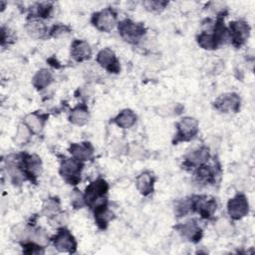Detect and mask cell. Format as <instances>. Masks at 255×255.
I'll return each instance as SVG.
<instances>
[{"mask_svg":"<svg viewBox=\"0 0 255 255\" xmlns=\"http://www.w3.org/2000/svg\"><path fill=\"white\" fill-rule=\"evenodd\" d=\"M214 108L221 113H236L240 109V98L234 93L220 95L213 103Z\"/></svg>","mask_w":255,"mask_h":255,"instance_id":"30bf717a","label":"cell"},{"mask_svg":"<svg viewBox=\"0 0 255 255\" xmlns=\"http://www.w3.org/2000/svg\"><path fill=\"white\" fill-rule=\"evenodd\" d=\"M215 228L217 230L218 233L222 234V235H228L232 232V225L230 224L229 221H227L226 219L224 218H221L219 219L217 222H216V225H215Z\"/></svg>","mask_w":255,"mask_h":255,"instance_id":"4dcf8cb0","label":"cell"},{"mask_svg":"<svg viewBox=\"0 0 255 255\" xmlns=\"http://www.w3.org/2000/svg\"><path fill=\"white\" fill-rule=\"evenodd\" d=\"M93 25L102 32H110L117 25V13L112 8L96 12L92 16Z\"/></svg>","mask_w":255,"mask_h":255,"instance_id":"277c9868","label":"cell"},{"mask_svg":"<svg viewBox=\"0 0 255 255\" xmlns=\"http://www.w3.org/2000/svg\"><path fill=\"white\" fill-rule=\"evenodd\" d=\"M20 163L26 179H30L31 181L36 182L37 177L42 171L41 158L36 154L23 153L21 154Z\"/></svg>","mask_w":255,"mask_h":255,"instance_id":"8992f818","label":"cell"},{"mask_svg":"<svg viewBox=\"0 0 255 255\" xmlns=\"http://www.w3.org/2000/svg\"><path fill=\"white\" fill-rule=\"evenodd\" d=\"M90 118L89 110L85 104L76 106L69 115V121L76 126H84L88 123Z\"/></svg>","mask_w":255,"mask_h":255,"instance_id":"d6986e66","label":"cell"},{"mask_svg":"<svg viewBox=\"0 0 255 255\" xmlns=\"http://www.w3.org/2000/svg\"><path fill=\"white\" fill-rule=\"evenodd\" d=\"M70 153L80 161L90 160L94 154V148L90 142H74L69 147Z\"/></svg>","mask_w":255,"mask_h":255,"instance_id":"5bb4252c","label":"cell"},{"mask_svg":"<svg viewBox=\"0 0 255 255\" xmlns=\"http://www.w3.org/2000/svg\"><path fill=\"white\" fill-rule=\"evenodd\" d=\"M83 166V161H80L75 157L65 158L60 165V174L69 184H77L81 179Z\"/></svg>","mask_w":255,"mask_h":255,"instance_id":"3957f363","label":"cell"},{"mask_svg":"<svg viewBox=\"0 0 255 255\" xmlns=\"http://www.w3.org/2000/svg\"><path fill=\"white\" fill-rule=\"evenodd\" d=\"M23 252L27 254H43V246L31 241L29 243L23 244Z\"/></svg>","mask_w":255,"mask_h":255,"instance_id":"d6a6232c","label":"cell"},{"mask_svg":"<svg viewBox=\"0 0 255 255\" xmlns=\"http://www.w3.org/2000/svg\"><path fill=\"white\" fill-rule=\"evenodd\" d=\"M69 33H70V28L68 26L62 25V24H58V25L53 26L51 31H50V34L53 37H60V36H63V35L69 34Z\"/></svg>","mask_w":255,"mask_h":255,"instance_id":"d590c367","label":"cell"},{"mask_svg":"<svg viewBox=\"0 0 255 255\" xmlns=\"http://www.w3.org/2000/svg\"><path fill=\"white\" fill-rule=\"evenodd\" d=\"M113 122L122 128H129L136 122V115L129 109L123 110L114 120Z\"/></svg>","mask_w":255,"mask_h":255,"instance_id":"7402d4cb","label":"cell"},{"mask_svg":"<svg viewBox=\"0 0 255 255\" xmlns=\"http://www.w3.org/2000/svg\"><path fill=\"white\" fill-rule=\"evenodd\" d=\"M198 45L204 50H214L218 47L212 34L208 32H202L197 36Z\"/></svg>","mask_w":255,"mask_h":255,"instance_id":"4316f807","label":"cell"},{"mask_svg":"<svg viewBox=\"0 0 255 255\" xmlns=\"http://www.w3.org/2000/svg\"><path fill=\"white\" fill-rule=\"evenodd\" d=\"M190 199L191 209L198 212L203 218H209L216 210V202L213 198L207 199L205 196H194Z\"/></svg>","mask_w":255,"mask_h":255,"instance_id":"7c38bea8","label":"cell"},{"mask_svg":"<svg viewBox=\"0 0 255 255\" xmlns=\"http://www.w3.org/2000/svg\"><path fill=\"white\" fill-rule=\"evenodd\" d=\"M52 80V73L47 69H41L34 75L32 84L38 91H41L47 88L51 84Z\"/></svg>","mask_w":255,"mask_h":255,"instance_id":"603a6c76","label":"cell"},{"mask_svg":"<svg viewBox=\"0 0 255 255\" xmlns=\"http://www.w3.org/2000/svg\"><path fill=\"white\" fill-rule=\"evenodd\" d=\"M191 210V199L180 201L175 207V213L177 216H183Z\"/></svg>","mask_w":255,"mask_h":255,"instance_id":"e575fe53","label":"cell"},{"mask_svg":"<svg viewBox=\"0 0 255 255\" xmlns=\"http://www.w3.org/2000/svg\"><path fill=\"white\" fill-rule=\"evenodd\" d=\"M167 4H168V2L161 1V0L142 2V5L145 7V9L150 12H160L167 6Z\"/></svg>","mask_w":255,"mask_h":255,"instance_id":"f546056e","label":"cell"},{"mask_svg":"<svg viewBox=\"0 0 255 255\" xmlns=\"http://www.w3.org/2000/svg\"><path fill=\"white\" fill-rule=\"evenodd\" d=\"M175 228L182 237L193 242L199 241L202 235V230L193 219L186 221L183 224H179Z\"/></svg>","mask_w":255,"mask_h":255,"instance_id":"4fadbf2b","label":"cell"},{"mask_svg":"<svg viewBox=\"0 0 255 255\" xmlns=\"http://www.w3.org/2000/svg\"><path fill=\"white\" fill-rule=\"evenodd\" d=\"M154 181L155 178L151 172L143 171L136 177V188L142 195L146 196L153 191Z\"/></svg>","mask_w":255,"mask_h":255,"instance_id":"ac0fdd59","label":"cell"},{"mask_svg":"<svg viewBox=\"0 0 255 255\" xmlns=\"http://www.w3.org/2000/svg\"><path fill=\"white\" fill-rule=\"evenodd\" d=\"M97 62L102 68L107 70L109 73L118 74L121 70L120 63L115 53L109 48H105L98 53Z\"/></svg>","mask_w":255,"mask_h":255,"instance_id":"8fae6325","label":"cell"},{"mask_svg":"<svg viewBox=\"0 0 255 255\" xmlns=\"http://www.w3.org/2000/svg\"><path fill=\"white\" fill-rule=\"evenodd\" d=\"M29 240L44 247L48 244L49 237H48L47 232L43 228H31Z\"/></svg>","mask_w":255,"mask_h":255,"instance_id":"83f0119b","label":"cell"},{"mask_svg":"<svg viewBox=\"0 0 255 255\" xmlns=\"http://www.w3.org/2000/svg\"><path fill=\"white\" fill-rule=\"evenodd\" d=\"M53 10L52 2H40L36 3L33 7L30 8L29 18H48Z\"/></svg>","mask_w":255,"mask_h":255,"instance_id":"d4e9b609","label":"cell"},{"mask_svg":"<svg viewBox=\"0 0 255 255\" xmlns=\"http://www.w3.org/2000/svg\"><path fill=\"white\" fill-rule=\"evenodd\" d=\"M25 28L28 35L33 39H42L48 34L46 25L39 18H29Z\"/></svg>","mask_w":255,"mask_h":255,"instance_id":"e0dca14e","label":"cell"},{"mask_svg":"<svg viewBox=\"0 0 255 255\" xmlns=\"http://www.w3.org/2000/svg\"><path fill=\"white\" fill-rule=\"evenodd\" d=\"M209 150L205 146H201L195 150H192L185 156L184 166L188 167H198L201 164H204L209 158Z\"/></svg>","mask_w":255,"mask_h":255,"instance_id":"9a60e30c","label":"cell"},{"mask_svg":"<svg viewBox=\"0 0 255 255\" xmlns=\"http://www.w3.org/2000/svg\"><path fill=\"white\" fill-rule=\"evenodd\" d=\"M109 185L103 178H98L91 182L84 193L85 202L88 206L93 208L98 203L106 200V194L108 192Z\"/></svg>","mask_w":255,"mask_h":255,"instance_id":"6da1fadb","label":"cell"},{"mask_svg":"<svg viewBox=\"0 0 255 255\" xmlns=\"http://www.w3.org/2000/svg\"><path fill=\"white\" fill-rule=\"evenodd\" d=\"M177 132L173 140L174 144L179 141H187L192 139L198 131V123L191 117L182 118L176 125Z\"/></svg>","mask_w":255,"mask_h":255,"instance_id":"5b68a950","label":"cell"},{"mask_svg":"<svg viewBox=\"0 0 255 255\" xmlns=\"http://www.w3.org/2000/svg\"><path fill=\"white\" fill-rule=\"evenodd\" d=\"M227 212L231 219L239 220L249 212V204L244 194H237L229 199L227 203Z\"/></svg>","mask_w":255,"mask_h":255,"instance_id":"52a82bcc","label":"cell"},{"mask_svg":"<svg viewBox=\"0 0 255 255\" xmlns=\"http://www.w3.org/2000/svg\"><path fill=\"white\" fill-rule=\"evenodd\" d=\"M55 248L60 252L73 253L76 251L77 242L71 232L64 227H61L58 233L52 238Z\"/></svg>","mask_w":255,"mask_h":255,"instance_id":"ba28073f","label":"cell"},{"mask_svg":"<svg viewBox=\"0 0 255 255\" xmlns=\"http://www.w3.org/2000/svg\"><path fill=\"white\" fill-rule=\"evenodd\" d=\"M60 212H61V205L57 197L49 198L44 202L42 207V214L44 216L51 218Z\"/></svg>","mask_w":255,"mask_h":255,"instance_id":"484cf974","label":"cell"},{"mask_svg":"<svg viewBox=\"0 0 255 255\" xmlns=\"http://www.w3.org/2000/svg\"><path fill=\"white\" fill-rule=\"evenodd\" d=\"M215 175H216L215 169L210 165H206L205 163L198 166L195 171V177H196L197 181L202 182V183L214 182Z\"/></svg>","mask_w":255,"mask_h":255,"instance_id":"cb8c5ba5","label":"cell"},{"mask_svg":"<svg viewBox=\"0 0 255 255\" xmlns=\"http://www.w3.org/2000/svg\"><path fill=\"white\" fill-rule=\"evenodd\" d=\"M47 116L39 113H31L24 119V124L30 128L32 133H39L45 125Z\"/></svg>","mask_w":255,"mask_h":255,"instance_id":"ffe728a7","label":"cell"},{"mask_svg":"<svg viewBox=\"0 0 255 255\" xmlns=\"http://www.w3.org/2000/svg\"><path fill=\"white\" fill-rule=\"evenodd\" d=\"M71 203L75 208H82L86 204L84 194H82L79 190L75 189L71 196Z\"/></svg>","mask_w":255,"mask_h":255,"instance_id":"836d02e7","label":"cell"},{"mask_svg":"<svg viewBox=\"0 0 255 255\" xmlns=\"http://www.w3.org/2000/svg\"><path fill=\"white\" fill-rule=\"evenodd\" d=\"M50 224L55 227H64L68 222V215L65 212H60L55 216L49 218Z\"/></svg>","mask_w":255,"mask_h":255,"instance_id":"1f68e13d","label":"cell"},{"mask_svg":"<svg viewBox=\"0 0 255 255\" xmlns=\"http://www.w3.org/2000/svg\"><path fill=\"white\" fill-rule=\"evenodd\" d=\"M214 33L212 34L217 45H222V44H227L231 42L230 39V34H229V30L228 28H226L224 26L223 20H222V16L220 15L219 18L217 19L215 25H214V29H213Z\"/></svg>","mask_w":255,"mask_h":255,"instance_id":"44dd1931","label":"cell"},{"mask_svg":"<svg viewBox=\"0 0 255 255\" xmlns=\"http://www.w3.org/2000/svg\"><path fill=\"white\" fill-rule=\"evenodd\" d=\"M118 29L122 38L131 44L137 43L145 34V27L142 23H136L129 19L120 22Z\"/></svg>","mask_w":255,"mask_h":255,"instance_id":"7a4b0ae2","label":"cell"},{"mask_svg":"<svg viewBox=\"0 0 255 255\" xmlns=\"http://www.w3.org/2000/svg\"><path fill=\"white\" fill-rule=\"evenodd\" d=\"M31 134L32 131L30 130V128L24 123L20 124L17 128V131L15 134V141L18 144H25L30 139Z\"/></svg>","mask_w":255,"mask_h":255,"instance_id":"f1b7e54d","label":"cell"},{"mask_svg":"<svg viewBox=\"0 0 255 255\" xmlns=\"http://www.w3.org/2000/svg\"><path fill=\"white\" fill-rule=\"evenodd\" d=\"M228 30L231 42L235 47H240L241 45H243L250 34V27L248 23L243 20L231 22L229 24Z\"/></svg>","mask_w":255,"mask_h":255,"instance_id":"9c48e42d","label":"cell"},{"mask_svg":"<svg viewBox=\"0 0 255 255\" xmlns=\"http://www.w3.org/2000/svg\"><path fill=\"white\" fill-rule=\"evenodd\" d=\"M71 56L76 62H84L91 58L92 49L84 40H75L71 46Z\"/></svg>","mask_w":255,"mask_h":255,"instance_id":"2e32d148","label":"cell"},{"mask_svg":"<svg viewBox=\"0 0 255 255\" xmlns=\"http://www.w3.org/2000/svg\"><path fill=\"white\" fill-rule=\"evenodd\" d=\"M13 40H14L13 33L10 32L9 29L2 27V29H1V45L4 46L6 43L8 44V43L13 42Z\"/></svg>","mask_w":255,"mask_h":255,"instance_id":"8d00e7d4","label":"cell"}]
</instances>
